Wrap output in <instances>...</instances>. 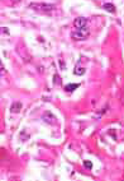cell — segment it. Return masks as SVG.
I'll list each match as a JSON object with an SVG mask.
<instances>
[{
	"mask_svg": "<svg viewBox=\"0 0 124 181\" xmlns=\"http://www.w3.org/2000/svg\"><path fill=\"white\" fill-rule=\"evenodd\" d=\"M29 9L36 10L37 13H50L54 9V5L47 4V3H33V4H29Z\"/></svg>",
	"mask_w": 124,
	"mask_h": 181,
	"instance_id": "cell-1",
	"label": "cell"
},
{
	"mask_svg": "<svg viewBox=\"0 0 124 181\" xmlns=\"http://www.w3.org/2000/svg\"><path fill=\"white\" fill-rule=\"evenodd\" d=\"M90 36V31L85 27V28H76V31H74L72 32V35H71V37L74 38V40H86L87 37Z\"/></svg>",
	"mask_w": 124,
	"mask_h": 181,
	"instance_id": "cell-2",
	"label": "cell"
},
{
	"mask_svg": "<svg viewBox=\"0 0 124 181\" xmlns=\"http://www.w3.org/2000/svg\"><path fill=\"white\" fill-rule=\"evenodd\" d=\"M42 120H43L44 122H47L48 125H53V124L57 122V120H56V118L53 116V114L50 112V111H47V112H44V114H43Z\"/></svg>",
	"mask_w": 124,
	"mask_h": 181,
	"instance_id": "cell-3",
	"label": "cell"
},
{
	"mask_svg": "<svg viewBox=\"0 0 124 181\" xmlns=\"http://www.w3.org/2000/svg\"><path fill=\"white\" fill-rule=\"evenodd\" d=\"M74 26H75V28H85L87 26V18H85V17H77L74 20Z\"/></svg>",
	"mask_w": 124,
	"mask_h": 181,
	"instance_id": "cell-4",
	"label": "cell"
},
{
	"mask_svg": "<svg viewBox=\"0 0 124 181\" xmlns=\"http://www.w3.org/2000/svg\"><path fill=\"white\" fill-rule=\"evenodd\" d=\"M22 106H23V103H22V102L13 103L12 107H10V112H12V114H19L20 110H22Z\"/></svg>",
	"mask_w": 124,
	"mask_h": 181,
	"instance_id": "cell-5",
	"label": "cell"
},
{
	"mask_svg": "<svg viewBox=\"0 0 124 181\" xmlns=\"http://www.w3.org/2000/svg\"><path fill=\"white\" fill-rule=\"evenodd\" d=\"M85 71H86V69L84 66H81L80 64H77V65L75 66V69H74V73L76 74V75H82V74H85Z\"/></svg>",
	"mask_w": 124,
	"mask_h": 181,
	"instance_id": "cell-6",
	"label": "cell"
},
{
	"mask_svg": "<svg viewBox=\"0 0 124 181\" xmlns=\"http://www.w3.org/2000/svg\"><path fill=\"white\" fill-rule=\"evenodd\" d=\"M103 8L105 10H108L109 13H115V6H114V4H113V3H104L103 4Z\"/></svg>",
	"mask_w": 124,
	"mask_h": 181,
	"instance_id": "cell-7",
	"label": "cell"
},
{
	"mask_svg": "<svg viewBox=\"0 0 124 181\" xmlns=\"http://www.w3.org/2000/svg\"><path fill=\"white\" fill-rule=\"evenodd\" d=\"M77 87H78V84H76V83H75V84H67V86L65 87V89H66L67 92H71V91L76 89Z\"/></svg>",
	"mask_w": 124,
	"mask_h": 181,
	"instance_id": "cell-8",
	"label": "cell"
},
{
	"mask_svg": "<svg viewBox=\"0 0 124 181\" xmlns=\"http://www.w3.org/2000/svg\"><path fill=\"white\" fill-rule=\"evenodd\" d=\"M53 84H61V79L58 75H54L53 77Z\"/></svg>",
	"mask_w": 124,
	"mask_h": 181,
	"instance_id": "cell-9",
	"label": "cell"
},
{
	"mask_svg": "<svg viewBox=\"0 0 124 181\" xmlns=\"http://www.w3.org/2000/svg\"><path fill=\"white\" fill-rule=\"evenodd\" d=\"M84 165H85V167L87 170H91V167H93V163L90 162V161H84Z\"/></svg>",
	"mask_w": 124,
	"mask_h": 181,
	"instance_id": "cell-10",
	"label": "cell"
},
{
	"mask_svg": "<svg viewBox=\"0 0 124 181\" xmlns=\"http://www.w3.org/2000/svg\"><path fill=\"white\" fill-rule=\"evenodd\" d=\"M1 33H4V35H9V29H8L6 27H1Z\"/></svg>",
	"mask_w": 124,
	"mask_h": 181,
	"instance_id": "cell-11",
	"label": "cell"
},
{
	"mask_svg": "<svg viewBox=\"0 0 124 181\" xmlns=\"http://www.w3.org/2000/svg\"><path fill=\"white\" fill-rule=\"evenodd\" d=\"M12 1H13V3H20L22 0H12Z\"/></svg>",
	"mask_w": 124,
	"mask_h": 181,
	"instance_id": "cell-12",
	"label": "cell"
}]
</instances>
